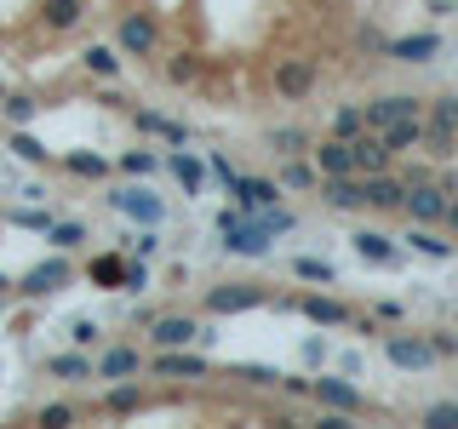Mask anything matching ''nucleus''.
<instances>
[{
    "instance_id": "nucleus-1",
    "label": "nucleus",
    "mask_w": 458,
    "mask_h": 429,
    "mask_svg": "<svg viewBox=\"0 0 458 429\" xmlns=\"http://www.w3.org/2000/svg\"><path fill=\"white\" fill-rule=\"evenodd\" d=\"M293 229V218L276 206H264V212H241V206H229L218 212V235H224V247L235 252V257H258V252H269V240L286 235Z\"/></svg>"
},
{
    "instance_id": "nucleus-2",
    "label": "nucleus",
    "mask_w": 458,
    "mask_h": 429,
    "mask_svg": "<svg viewBox=\"0 0 458 429\" xmlns=\"http://www.w3.org/2000/svg\"><path fill=\"white\" fill-rule=\"evenodd\" d=\"M401 212H407L412 223H441L447 218V189H436V183H407Z\"/></svg>"
},
{
    "instance_id": "nucleus-3",
    "label": "nucleus",
    "mask_w": 458,
    "mask_h": 429,
    "mask_svg": "<svg viewBox=\"0 0 458 429\" xmlns=\"http://www.w3.org/2000/svg\"><path fill=\"white\" fill-rule=\"evenodd\" d=\"M384 355H390L401 372H424V366H436V349H429V338H407V332H390V338H384Z\"/></svg>"
},
{
    "instance_id": "nucleus-4",
    "label": "nucleus",
    "mask_w": 458,
    "mask_h": 429,
    "mask_svg": "<svg viewBox=\"0 0 458 429\" xmlns=\"http://www.w3.org/2000/svg\"><path fill=\"white\" fill-rule=\"evenodd\" d=\"M229 195H235V206H241V212H264V206H276L281 183H269V178H241V172H229Z\"/></svg>"
},
{
    "instance_id": "nucleus-5",
    "label": "nucleus",
    "mask_w": 458,
    "mask_h": 429,
    "mask_svg": "<svg viewBox=\"0 0 458 429\" xmlns=\"http://www.w3.org/2000/svg\"><path fill=\"white\" fill-rule=\"evenodd\" d=\"M310 395L321 400L327 412H350V418L367 407V400H361V390H355V383H344V378H315V383H310Z\"/></svg>"
},
{
    "instance_id": "nucleus-6",
    "label": "nucleus",
    "mask_w": 458,
    "mask_h": 429,
    "mask_svg": "<svg viewBox=\"0 0 458 429\" xmlns=\"http://www.w3.org/2000/svg\"><path fill=\"white\" fill-rule=\"evenodd\" d=\"M401 114H419V97H407V92H390V97H378V104H361V121H367V132H384L390 121H401Z\"/></svg>"
},
{
    "instance_id": "nucleus-7",
    "label": "nucleus",
    "mask_w": 458,
    "mask_h": 429,
    "mask_svg": "<svg viewBox=\"0 0 458 429\" xmlns=\"http://www.w3.org/2000/svg\"><path fill=\"white\" fill-rule=\"evenodd\" d=\"M190 338H200L195 315H161V321L149 326V343H155V349H183Z\"/></svg>"
},
{
    "instance_id": "nucleus-8",
    "label": "nucleus",
    "mask_w": 458,
    "mask_h": 429,
    "mask_svg": "<svg viewBox=\"0 0 458 429\" xmlns=\"http://www.w3.org/2000/svg\"><path fill=\"white\" fill-rule=\"evenodd\" d=\"M350 161H355V178H367V172H384V166H390V149H384L378 132H355L350 138Z\"/></svg>"
},
{
    "instance_id": "nucleus-9",
    "label": "nucleus",
    "mask_w": 458,
    "mask_h": 429,
    "mask_svg": "<svg viewBox=\"0 0 458 429\" xmlns=\"http://www.w3.org/2000/svg\"><path fill=\"white\" fill-rule=\"evenodd\" d=\"M64 281H69V264H64V257H52V264H35L23 281H12V286H18L23 298H47V292H57Z\"/></svg>"
},
{
    "instance_id": "nucleus-10",
    "label": "nucleus",
    "mask_w": 458,
    "mask_h": 429,
    "mask_svg": "<svg viewBox=\"0 0 458 429\" xmlns=\"http://www.w3.org/2000/svg\"><path fill=\"white\" fill-rule=\"evenodd\" d=\"M401 195H407V183H401V178H384V172H367V178H361V206L395 212Z\"/></svg>"
},
{
    "instance_id": "nucleus-11",
    "label": "nucleus",
    "mask_w": 458,
    "mask_h": 429,
    "mask_svg": "<svg viewBox=\"0 0 458 429\" xmlns=\"http://www.w3.org/2000/svg\"><path fill=\"white\" fill-rule=\"evenodd\" d=\"M310 86H315L310 57H286V63H276V92L281 97H310Z\"/></svg>"
},
{
    "instance_id": "nucleus-12",
    "label": "nucleus",
    "mask_w": 458,
    "mask_h": 429,
    "mask_svg": "<svg viewBox=\"0 0 458 429\" xmlns=\"http://www.w3.org/2000/svg\"><path fill=\"white\" fill-rule=\"evenodd\" d=\"M378 138H384L390 155H412V149H424V121H419V114H401V121H390Z\"/></svg>"
},
{
    "instance_id": "nucleus-13",
    "label": "nucleus",
    "mask_w": 458,
    "mask_h": 429,
    "mask_svg": "<svg viewBox=\"0 0 458 429\" xmlns=\"http://www.w3.org/2000/svg\"><path fill=\"white\" fill-rule=\"evenodd\" d=\"M315 172L321 178H355V161H350V138H327L315 149Z\"/></svg>"
},
{
    "instance_id": "nucleus-14",
    "label": "nucleus",
    "mask_w": 458,
    "mask_h": 429,
    "mask_svg": "<svg viewBox=\"0 0 458 429\" xmlns=\"http://www.w3.org/2000/svg\"><path fill=\"white\" fill-rule=\"evenodd\" d=\"M384 52L401 57V63H429L441 52V35H401V40H384Z\"/></svg>"
},
{
    "instance_id": "nucleus-15",
    "label": "nucleus",
    "mask_w": 458,
    "mask_h": 429,
    "mask_svg": "<svg viewBox=\"0 0 458 429\" xmlns=\"http://www.w3.org/2000/svg\"><path fill=\"white\" fill-rule=\"evenodd\" d=\"M321 200L333 212H355L361 206V178H321Z\"/></svg>"
},
{
    "instance_id": "nucleus-16",
    "label": "nucleus",
    "mask_w": 458,
    "mask_h": 429,
    "mask_svg": "<svg viewBox=\"0 0 458 429\" xmlns=\"http://www.w3.org/2000/svg\"><path fill=\"white\" fill-rule=\"evenodd\" d=\"M114 206H121L126 218H138V223H161V200H155L149 189H121Z\"/></svg>"
},
{
    "instance_id": "nucleus-17",
    "label": "nucleus",
    "mask_w": 458,
    "mask_h": 429,
    "mask_svg": "<svg viewBox=\"0 0 458 429\" xmlns=\"http://www.w3.org/2000/svg\"><path fill=\"white\" fill-rule=\"evenodd\" d=\"M252 304H264V292H258V286H224V292L207 298L212 315H235V309H252Z\"/></svg>"
},
{
    "instance_id": "nucleus-18",
    "label": "nucleus",
    "mask_w": 458,
    "mask_h": 429,
    "mask_svg": "<svg viewBox=\"0 0 458 429\" xmlns=\"http://www.w3.org/2000/svg\"><path fill=\"white\" fill-rule=\"evenodd\" d=\"M121 52L149 57V52H155V23H149V18H126V23H121Z\"/></svg>"
},
{
    "instance_id": "nucleus-19",
    "label": "nucleus",
    "mask_w": 458,
    "mask_h": 429,
    "mask_svg": "<svg viewBox=\"0 0 458 429\" xmlns=\"http://www.w3.org/2000/svg\"><path fill=\"white\" fill-rule=\"evenodd\" d=\"M155 372H166V378H207V361H200V355L161 349V355H155Z\"/></svg>"
},
{
    "instance_id": "nucleus-20",
    "label": "nucleus",
    "mask_w": 458,
    "mask_h": 429,
    "mask_svg": "<svg viewBox=\"0 0 458 429\" xmlns=\"http://www.w3.org/2000/svg\"><path fill=\"white\" fill-rule=\"evenodd\" d=\"M143 361H138V349H104L98 355V366H92V378H132Z\"/></svg>"
},
{
    "instance_id": "nucleus-21",
    "label": "nucleus",
    "mask_w": 458,
    "mask_h": 429,
    "mask_svg": "<svg viewBox=\"0 0 458 429\" xmlns=\"http://www.w3.org/2000/svg\"><path fill=\"white\" fill-rule=\"evenodd\" d=\"M355 252L367 257V264H395V240L390 235H378V229H361V235H355Z\"/></svg>"
},
{
    "instance_id": "nucleus-22",
    "label": "nucleus",
    "mask_w": 458,
    "mask_h": 429,
    "mask_svg": "<svg viewBox=\"0 0 458 429\" xmlns=\"http://www.w3.org/2000/svg\"><path fill=\"white\" fill-rule=\"evenodd\" d=\"M47 372H52V378H64V383H81V378H92V361L69 349V355H52V361H47Z\"/></svg>"
},
{
    "instance_id": "nucleus-23",
    "label": "nucleus",
    "mask_w": 458,
    "mask_h": 429,
    "mask_svg": "<svg viewBox=\"0 0 458 429\" xmlns=\"http://www.w3.org/2000/svg\"><path fill=\"white\" fill-rule=\"evenodd\" d=\"M126 269H132V264H126V257L104 252V257H98V264H92V281H98V286H114V292H126Z\"/></svg>"
},
{
    "instance_id": "nucleus-24",
    "label": "nucleus",
    "mask_w": 458,
    "mask_h": 429,
    "mask_svg": "<svg viewBox=\"0 0 458 429\" xmlns=\"http://www.w3.org/2000/svg\"><path fill=\"white\" fill-rule=\"evenodd\" d=\"M81 63L92 69V75H104V80L121 75V52H114V46H86V52H81Z\"/></svg>"
},
{
    "instance_id": "nucleus-25",
    "label": "nucleus",
    "mask_w": 458,
    "mask_h": 429,
    "mask_svg": "<svg viewBox=\"0 0 458 429\" xmlns=\"http://www.w3.org/2000/svg\"><path fill=\"white\" fill-rule=\"evenodd\" d=\"M304 315L315 326H344V321H350V309L333 304V298H304Z\"/></svg>"
},
{
    "instance_id": "nucleus-26",
    "label": "nucleus",
    "mask_w": 458,
    "mask_h": 429,
    "mask_svg": "<svg viewBox=\"0 0 458 429\" xmlns=\"http://www.w3.org/2000/svg\"><path fill=\"white\" fill-rule=\"evenodd\" d=\"M407 247H412V252H424V257H453V240H436V235H429V223L412 229Z\"/></svg>"
},
{
    "instance_id": "nucleus-27",
    "label": "nucleus",
    "mask_w": 458,
    "mask_h": 429,
    "mask_svg": "<svg viewBox=\"0 0 458 429\" xmlns=\"http://www.w3.org/2000/svg\"><path fill=\"white\" fill-rule=\"evenodd\" d=\"M138 126H143V132H155V138H166V143H183V138H190L178 121H166V114H149V109L138 114Z\"/></svg>"
},
{
    "instance_id": "nucleus-28",
    "label": "nucleus",
    "mask_w": 458,
    "mask_h": 429,
    "mask_svg": "<svg viewBox=\"0 0 458 429\" xmlns=\"http://www.w3.org/2000/svg\"><path fill=\"white\" fill-rule=\"evenodd\" d=\"M166 166H172V172H178V183H183V189H190V195L200 189V178H207V172H200V161H195V155H183V149H178V155H172V161H166Z\"/></svg>"
},
{
    "instance_id": "nucleus-29",
    "label": "nucleus",
    "mask_w": 458,
    "mask_h": 429,
    "mask_svg": "<svg viewBox=\"0 0 458 429\" xmlns=\"http://www.w3.org/2000/svg\"><path fill=\"white\" fill-rule=\"evenodd\" d=\"M81 23V0H47V29H75Z\"/></svg>"
},
{
    "instance_id": "nucleus-30",
    "label": "nucleus",
    "mask_w": 458,
    "mask_h": 429,
    "mask_svg": "<svg viewBox=\"0 0 458 429\" xmlns=\"http://www.w3.org/2000/svg\"><path fill=\"white\" fill-rule=\"evenodd\" d=\"M429 126H441V132H453V138H458V92L436 97V109H429Z\"/></svg>"
},
{
    "instance_id": "nucleus-31",
    "label": "nucleus",
    "mask_w": 458,
    "mask_h": 429,
    "mask_svg": "<svg viewBox=\"0 0 458 429\" xmlns=\"http://www.w3.org/2000/svg\"><path fill=\"white\" fill-rule=\"evenodd\" d=\"M64 166L69 172H75V178H104V172H109V161H104V155H64Z\"/></svg>"
},
{
    "instance_id": "nucleus-32",
    "label": "nucleus",
    "mask_w": 458,
    "mask_h": 429,
    "mask_svg": "<svg viewBox=\"0 0 458 429\" xmlns=\"http://www.w3.org/2000/svg\"><path fill=\"white\" fill-rule=\"evenodd\" d=\"M355 132H367V121H361V104H344L333 114V138H355Z\"/></svg>"
},
{
    "instance_id": "nucleus-33",
    "label": "nucleus",
    "mask_w": 458,
    "mask_h": 429,
    "mask_svg": "<svg viewBox=\"0 0 458 429\" xmlns=\"http://www.w3.org/2000/svg\"><path fill=\"white\" fill-rule=\"evenodd\" d=\"M12 149H18V155H23V161H29V166H47V161H52V149H40V143H35V138H29V132H23V126H18V132H12Z\"/></svg>"
},
{
    "instance_id": "nucleus-34",
    "label": "nucleus",
    "mask_w": 458,
    "mask_h": 429,
    "mask_svg": "<svg viewBox=\"0 0 458 429\" xmlns=\"http://www.w3.org/2000/svg\"><path fill=\"white\" fill-rule=\"evenodd\" d=\"M293 275H298V281H321V286H327V281H333V264H327V257H298Z\"/></svg>"
},
{
    "instance_id": "nucleus-35",
    "label": "nucleus",
    "mask_w": 458,
    "mask_h": 429,
    "mask_svg": "<svg viewBox=\"0 0 458 429\" xmlns=\"http://www.w3.org/2000/svg\"><path fill=\"white\" fill-rule=\"evenodd\" d=\"M47 240H52L57 252H69V247H81L86 235H81V223H47Z\"/></svg>"
},
{
    "instance_id": "nucleus-36",
    "label": "nucleus",
    "mask_w": 458,
    "mask_h": 429,
    "mask_svg": "<svg viewBox=\"0 0 458 429\" xmlns=\"http://www.w3.org/2000/svg\"><path fill=\"white\" fill-rule=\"evenodd\" d=\"M429 429H458V400H436V407L424 412Z\"/></svg>"
},
{
    "instance_id": "nucleus-37",
    "label": "nucleus",
    "mask_w": 458,
    "mask_h": 429,
    "mask_svg": "<svg viewBox=\"0 0 458 429\" xmlns=\"http://www.w3.org/2000/svg\"><path fill=\"white\" fill-rule=\"evenodd\" d=\"M0 104H6V121L12 126H29V121H35V109H40L35 97H0Z\"/></svg>"
},
{
    "instance_id": "nucleus-38",
    "label": "nucleus",
    "mask_w": 458,
    "mask_h": 429,
    "mask_svg": "<svg viewBox=\"0 0 458 429\" xmlns=\"http://www.w3.org/2000/svg\"><path fill=\"white\" fill-rule=\"evenodd\" d=\"M269 143H276L281 155H298V149H304V132H298V126H281V132L269 138Z\"/></svg>"
},
{
    "instance_id": "nucleus-39",
    "label": "nucleus",
    "mask_w": 458,
    "mask_h": 429,
    "mask_svg": "<svg viewBox=\"0 0 458 429\" xmlns=\"http://www.w3.org/2000/svg\"><path fill=\"white\" fill-rule=\"evenodd\" d=\"M104 407H109V412H132V407H138V390H132V383H121V390H109Z\"/></svg>"
},
{
    "instance_id": "nucleus-40",
    "label": "nucleus",
    "mask_w": 458,
    "mask_h": 429,
    "mask_svg": "<svg viewBox=\"0 0 458 429\" xmlns=\"http://www.w3.org/2000/svg\"><path fill=\"white\" fill-rule=\"evenodd\" d=\"M121 166L132 172V178H143V172H155V155L149 149H132V155H121Z\"/></svg>"
},
{
    "instance_id": "nucleus-41",
    "label": "nucleus",
    "mask_w": 458,
    "mask_h": 429,
    "mask_svg": "<svg viewBox=\"0 0 458 429\" xmlns=\"http://www.w3.org/2000/svg\"><path fill=\"white\" fill-rule=\"evenodd\" d=\"M281 183H286V189H310L315 172H310V166H286V178H281Z\"/></svg>"
},
{
    "instance_id": "nucleus-42",
    "label": "nucleus",
    "mask_w": 458,
    "mask_h": 429,
    "mask_svg": "<svg viewBox=\"0 0 458 429\" xmlns=\"http://www.w3.org/2000/svg\"><path fill=\"white\" fill-rule=\"evenodd\" d=\"M429 349H436V361L441 355H458V338L453 332H429Z\"/></svg>"
},
{
    "instance_id": "nucleus-43",
    "label": "nucleus",
    "mask_w": 458,
    "mask_h": 429,
    "mask_svg": "<svg viewBox=\"0 0 458 429\" xmlns=\"http://www.w3.org/2000/svg\"><path fill=\"white\" fill-rule=\"evenodd\" d=\"M69 338H75L81 349H86V343H98V321H75V326H69Z\"/></svg>"
},
{
    "instance_id": "nucleus-44",
    "label": "nucleus",
    "mask_w": 458,
    "mask_h": 429,
    "mask_svg": "<svg viewBox=\"0 0 458 429\" xmlns=\"http://www.w3.org/2000/svg\"><path fill=\"white\" fill-rule=\"evenodd\" d=\"M40 424H52V429H64V424H75V412H69V407H47V412H40Z\"/></svg>"
},
{
    "instance_id": "nucleus-45",
    "label": "nucleus",
    "mask_w": 458,
    "mask_h": 429,
    "mask_svg": "<svg viewBox=\"0 0 458 429\" xmlns=\"http://www.w3.org/2000/svg\"><path fill=\"white\" fill-rule=\"evenodd\" d=\"M12 223H29V229H47L52 218H47V212H12Z\"/></svg>"
},
{
    "instance_id": "nucleus-46",
    "label": "nucleus",
    "mask_w": 458,
    "mask_h": 429,
    "mask_svg": "<svg viewBox=\"0 0 458 429\" xmlns=\"http://www.w3.org/2000/svg\"><path fill=\"white\" fill-rule=\"evenodd\" d=\"M138 286H149V269H143V264L126 269V292H138Z\"/></svg>"
},
{
    "instance_id": "nucleus-47",
    "label": "nucleus",
    "mask_w": 458,
    "mask_h": 429,
    "mask_svg": "<svg viewBox=\"0 0 458 429\" xmlns=\"http://www.w3.org/2000/svg\"><path fill=\"white\" fill-rule=\"evenodd\" d=\"M447 223H453V229H458V200H447Z\"/></svg>"
},
{
    "instance_id": "nucleus-48",
    "label": "nucleus",
    "mask_w": 458,
    "mask_h": 429,
    "mask_svg": "<svg viewBox=\"0 0 458 429\" xmlns=\"http://www.w3.org/2000/svg\"><path fill=\"white\" fill-rule=\"evenodd\" d=\"M0 292H12V275H0Z\"/></svg>"
},
{
    "instance_id": "nucleus-49",
    "label": "nucleus",
    "mask_w": 458,
    "mask_h": 429,
    "mask_svg": "<svg viewBox=\"0 0 458 429\" xmlns=\"http://www.w3.org/2000/svg\"><path fill=\"white\" fill-rule=\"evenodd\" d=\"M0 97H6V92H0Z\"/></svg>"
}]
</instances>
